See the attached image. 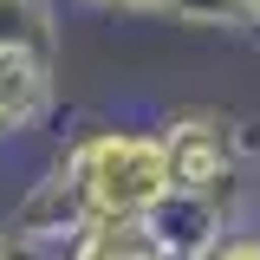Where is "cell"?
Here are the masks:
<instances>
[{"label":"cell","instance_id":"obj_1","mask_svg":"<svg viewBox=\"0 0 260 260\" xmlns=\"http://www.w3.org/2000/svg\"><path fill=\"white\" fill-rule=\"evenodd\" d=\"M78 176H85V195L98 215H143L176 182V162L143 137H98L78 156Z\"/></svg>","mask_w":260,"mask_h":260},{"label":"cell","instance_id":"obj_2","mask_svg":"<svg viewBox=\"0 0 260 260\" xmlns=\"http://www.w3.org/2000/svg\"><path fill=\"white\" fill-rule=\"evenodd\" d=\"M169 162H176V182H208V176H215V162H221V150H215V143H208V137H189V143H176V150H169Z\"/></svg>","mask_w":260,"mask_h":260}]
</instances>
